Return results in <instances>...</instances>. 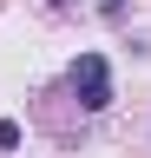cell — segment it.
<instances>
[{
    "mask_svg": "<svg viewBox=\"0 0 151 158\" xmlns=\"http://www.w3.org/2000/svg\"><path fill=\"white\" fill-rule=\"evenodd\" d=\"M66 86H72V99H79V112H112V66H105V53H79L66 66Z\"/></svg>",
    "mask_w": 151,
    "mask_h": 158,
    "instance_id": "6da1fadb",
    "label": "cell"
},
{
    "mask_svg": "<svg viewBox=\"0 0 151 158\" xmlns=\"http://www.w3.org/2000/svg\"><path fill=\"white\" fill-rule=\"evenodd\" d=\"M20 138H26L20 118H0V152H20Z\"/></svg>",
    "mask_w": 151,
    "mask_h": 158,
    "instance_id": "7a4b0ae2",
    "label": "cell"
},
{
    "mask_svg": "<svg viewBox=\"0 0 151 158\" xmlns=\"http://www.w3.org/2000/svg\"><path fill=\"white\" fill-rule=\"evenodd\" d=\"M99 20H112V27H125V20H131V0H99Z\"/></svg>",
    "mask_w": 151,
    "mask_h": 158,
    "instance_id": "3957f363",
    "label": "cell"
}]
</instances>
